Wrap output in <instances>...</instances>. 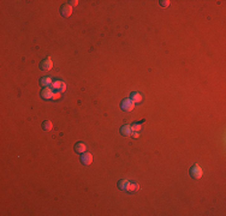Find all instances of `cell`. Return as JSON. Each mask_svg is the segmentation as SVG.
Listing matches in <instances>:
<instances>
[{"label":"cell","mask_w":226,"mask_h":216,"mask_svg":"<svg viewBox=\"0 0 226 216\" xmlns=\"http://www.w3.org/2000/svg\"><path fill=\"white\" fill-rule=\"evenodd\" d=\"M189 173L191 178H194V179H201L202 175H203V169H202V167L200 166L199 163H195V164L191 166Z\"/></svg>","instance_id":"6da1fadb"},{"label":"cell","mask_w":226,"mask_h":216,"mask_svg":"<svg viewBox=\"0 0 226 216\" xmlns=\"http://www.w3.org/2000/svg\"><path fill=\"white\" fill-rule=\"evenodd\" d=\"M120 109L124 110V112H131V110L135 109V103L131 101L130 97L123 99L122 102H120Z\"/></svg>","instance_id":"7a4b0ae2"},{"label":"cell","mask_w":226,"mask_h":216,"mask_svg":"<svg viewBox=\"0 0 226 216\" xmlns=\"http://www.w3.org/2000/svg\"><path fill=\"white\" fill-rule=\"evenodd\" d=\"M52 67H53V63H52V60H51L49 56L45 58V59L40 63V70H42V71H51Z\"/></svg>","instance_id":"3957f363"},{"label":"cell","mask_w":226,"mask_h":216,"mask_svg":"<svg viewBox=\"0 0 226 216\" xmlns=\"http://www.w3.org/2000/svg\"><path fill=\"white\" fill-rule=\"evenodd\" d=\"M60 13H62V16L63 17H70L71 15H72V6L70 5V4H64L62 5V7H60Z\"/></svg>","instance_id":"277c9868"},{"label":"cell","mask_w":226,"mask_h":216,"mask_svg":"<svg viewBox=\"0 0 226 216\" xmlns=\"http://www.w3.org/2000/svg\"><path fill=\"white\" fill-rule=\"evenodd\" d=\"M52 89H55V91L64 92L66 90V84L63 81H55L52 83Z\"/></svg>","instance_id":"5b68a950"},{"label":"cell","mask_w":226,"mask_h":216,"mask_svg":"<svg viewBox=\"0 0 226 216\" xmlns=\"http://www.w3.org/2000/svg\"><path fill=\"white\" fill-rule=\"evenodd\" d=\"M53 89L52 88H49V87H46L44 89L41 90V97L45 100H52L53 97Z\"/></svg>","instance_id":"8992f818"},{"label":"cell","mask_w":226,"mask_h":216,"mask_svg":"<svg viewBox=\"0 0 226 216\" xmlns=\"http://www.w3.org/2000/svg\"><path fill=\"white\" fill-rule=\"evenodd\" d=\"M80 160H81V162L83 164L88 166V164H90L91 162H93V155L90 153H83Z\"/></svg>","instance_id":"52a82bcc"},{"label":"cell","mask_w":226,"mask_h":216,"mask_svg":"<svg viewBox=\"0 0 226 216\" xmlns=\"http://www.w3.org/2000/svg\"><path fill=\"white\" fill-rule=\"evenodd\" d=\"M130 99H131V101H132L134 103H141V102H142V100H143V96H142V94H141V92H138V91H134V92H131V94H130Z\"/></svg>","instance_id":"ba28073f"},{"label":"cell","mask_w":226,"mask_h":216,"mask_svg":"<svg viewBox=\"0 0 226 216\" xmlns=\"http://www.w3.org/2000/svg\"><path fill=\"white\" fill-rule=\"evenodd\" d=\"M132 127L131 125H123L120 127V133L123 136H125V137H130V136L132 135Z\"/></svg>","instance_id":"9c48e42d"},{"label":"cell","mask_w":226,"mask_h":216,"mask_svg":"<svg viewBox=\"0 0 226 216\" xmlns=\"http://www.w3.org/2000/svg\"><path fill=\"white\" fill-rule=\"evenodd\" d=\"M140 190V184L137 181H129V185H127V192H136Z\"/></svg>","instance_id":"30bf717a"},{"label":"cell","mask_w":226,"mask_h":216,"mask_svg":"<svg viewBox=\"0 0 226 216\" xmlns=\"http://www.w3.org/2000/svg\"><path fill=\"white\" fill-rule=\"evenodd\" d=\"M85 150H87V145H85V143L78 142V143L75 144V151H76V153L83 154V153H85Z\"/></svg>","instance_id":"8fae6325"},{"label":"cell","mask_w":226,"mask_h":216,"mask_svg":"<svg viewBox=\"0 0 226 216\" xmlns=\"http://www.w3.org/2000/svg\"><path fill=\"white\" fill-rule=\"evenodd\" d=\"M52 83H53V79L51 78V77H42L41 79H40V84L44 87V88H46V87H49V85H52Z\"/></svg>","instance_id":"7c38bea8"},{"label":"cell","mask_w":226,"mask_h":216,"mask_svg":"<svg viewBox=\"0 0 226 216\" xmlns=\"http://www.w3.org/2000/svg\"><path fill=\"white\" fill-rule=\"evenodd\" d=\"M129 181H130V180H127V179H120L118 181V189L122 190V191H127Z\"/></svg>","instance_id":"4fadbf2b"},{"label":"cell","mask_w":226,"mask_h":216,"mask_svg":"<svg viewBox=\"0 0 226 216\" xmlns=\"http://www.w3.org/2000/svg\"><path fill=\"white\" fill-rule=\"evenodd\" d=\"M42 128H44L45 131H51V130L53 128L52 121H51V120H45V121L42 123Z\"/></svg>","instance_id":"5bb4252c"},{"label":"cell","mask_w":226,"mask_h":216,"mask_svg":"<svg viewBox=\"0 0 226 216\" xmlns=\"http://www.w3.org/2000/svg\"><path fill=\"white\" fill-rule=\"evenodd\" d=\"M131 127H132V131H134V132L141 131V130H142V121H141V123H134V124L131 125Z\"/></svg>","instance_id":"9a60e30c"},{"label":"cell","mask_w":226,"mask_h":216,"mask_svg":"<svg viewBox=\"0 0 226 216\" xmlns=\"http://www.w3.org/2000/svg\"><path fill=\"white\" fill-rule=\"evenodd\" d=\"M171 5V1L170 0H160V6L163 7H168Z\"/></svg>","instance_id":"2e32d148"},{"label":"cell","mask_w":226,"mask_h":216,"mask_svg":"<svg viewBox=\"0 0 226 216\" xmlns=\"http://www.w3.org/2000/svg\"><path fill=\"white\" fill-rule=\"evenodd\" d=\"M60 96H62V92L55 91V92H53V97H52V100H60Z\"/></svg>","instance_id":"e0dca14e"},{"label":"cell","mask_w":226,"mask_h":216,"mask_svg":"<svg viewBox=\"0 0 226 216\" xmlns=\"http://www.w3.org/2000/svg\"><path fill=\"white\" fill-rule=\"evenodd\" d=\"M69 2H70L71 6H77V5H78V0H71V1H69Z\"/></svg>","instance_id":"ac0fdd59"},{"label":"cell","mask_w":226,"mask_h":216,"mask_svg":"<svg viewBox=\"0 0 226 216\" xmlns=\"http://www.w3.org/2000/svg\"><path fill=\"white\" fill-rule=\"evenodd\" d=\"M131 136H132L135 139H137V138L140 137V133H138V132H132V135H131Z\"/></svg>","instance_id":"d6986e66"}]
</instances>
